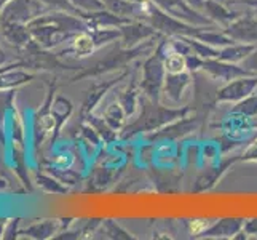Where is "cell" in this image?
Wrapping results in <instances>:
<instances>
[{
    "label": "cell",
    "mask_w": 257,
    "mask_h": 240,
    "mask_svg": "<svg viewBox=\"0 0 257 240\" xmlns=\"http://www.w3.org/2000/svg\"><path fill=\"white\" fill-rule=\"evenodd\" d=\"M74 47L77 50L78 55H88L93 50V40L90 35L86 34H80L74 42Z\"/></svg>",
    "instance_id": "cell-1"
},
{
    "label": "cell",
    "mask_w": 257,
    "mask_h": 240,
    "mask_svg": "<svg viewBox=\"0 0 257 240\" xmlns=\"http://www.w3.org/2000/svg\"><path fill=\"white\" fill-rule=\"evenodd\" d=\"M185 67V59L179 55H173L166 59V69H168V72H171V74H179L182 72Z\"/></svg>",
    "instance_id": "cell-2"
},
{
    "label": "cell",
    "mask_w": 257,
    "mask_h": 240,
    "mask_svg": "<svg viewBox=\"0 0 257 240\" xmlns=\"http://www.w3.org/2000/svg\"><path fill=\"white\" fill-rule=\"evenodd\" d=\"M205 227H206V223H205V221H193V224H192L190 230H192V234H200Z\"/></svg>",
    "instance_id": "cell-3"
},
{
    "label": "cell",
    "mask_w": 257,
    "mask_h": 240,
    "mask_svg": "<svg viewBox=\"0 0 257 240\" xmlns=\"http://www.w3.org/2000/svg\"><path fill=\"white\" fill-rule=\"evenodd\" d=\"M42 125H43V130H50L53 128V125H55V122H53L51 117H45V119H42Z\"/></svg>",
    "instance_id": "cell-4"
}]
</instances>
